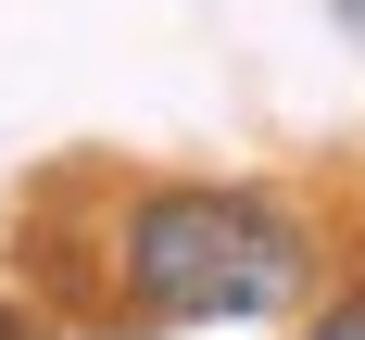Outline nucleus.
<instances>
[{"instance_id": "1", "label": "nucleus", "mask_w": 365, "mask_h": 340, "mask_svg": "<svg viewBox=\"0 0 365 340\" xmlns=\"http://www.w3.org/2000/svg\"><path fill=\"white\" fill-rule=\"evenodd\" d=\"M302 277H315L302 215L240 177H164L113 215V290L139 328H252L302 302Z\"/></svg>"}, {"instance_id": "2", "label": "nucleus", "mask_w": 365, "mask_h": 340, "mask_svg": "<svg viewBox=\"0 0 365 340\" xmlns=\"http://www.w3.org/2000/svg\"><path fill=\"white\" fill-rule=\"evenodd\" d=\"M302 340H365V290H340V302H315V315H302Z\"/></svg>"}, {"instance_id": "3", "label": "nucleus", "mask_w": 365, "mask_h": 340, "mask_svg": "<svg viewBox=\"0 0 365 340\" xmlns=\"http://www.w3.org/2000/svg\"><path fill=\"white\" fill-rule=\"evenodd\" d=\"M0 340H38V328H26V315H13V302H0Z\"/></svg>"}, {"instance_id": "4", "label": "nucleus", "mask_w": 365, "mask_h": 340, "mask_svg": "<svg viewBox=\"0 0 365 340\" xmlns=\"http://www.w3.org/2000/svg\"><path fill=\"white\" fill-rule=\"evenodd\" d=\"M340 13H353V38H365V0H340Z\"/></svg>"}]
</instances>
